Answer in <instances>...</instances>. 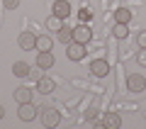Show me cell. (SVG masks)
Segmentation results:
<instances>
[{"label": "cell", "instance_id": "6da1fadb", "mask_svg": "<svg viewBox=\"0 0 146 129\" xmlns=\"http://www.w3.org/2000/svg\"><path fill=\"white\" fill-rule=\"evenodd\" d=\"M90 39H93V29H90V25L80 22V25L73 29V41H78V44H88Z\"/></svg>", "mask_w": 146, "mask_h": 129}, {"label": "cell", "instance_id": "7a4b0ae2", "mask_svg": "<svg viewBox=\"0 0 146 129\" xmlns=\"http://www.w3.org/2000/svg\"><path fill=\"white\" fill-rule=\"evenodd\" d=\"M42 122H44V127H49V129L58 127V122H61V114H58V110H54V107H44V110H42Z\"/></svg>", "mask_w": 146, "mask_h": 129}, {"label": "cell", "instance_id": "3957f363", "mask_svg": "<svg viewBox=\"0 0 146 129\" xmlns=\"http://www.w3.org/2000/svg\"><path fill=\"white\" fill-rule=\"evenodd\" d=\"M127 90H131V93H141V90H146V78L141 76V73H131V76H127Z\"/></svg>", "mask_w": 146, "mask_h": 129}, {"label": "cell", "instance_id": "277c9868", "mask_svg": "<svg viewBox=\"0 0 146 129\" xmlns=\"http://www.w3.org/2000/svg\"><path fill=\"white\" fill-rule=\"evenodd\" d=\"M90 73H93L95 78H105L110 73V63L105 61V59H95V61H90Z\"/></svg>", "mask_w": 146, "mask_h": 129}, {"label": "cell", "instance_id": "5b68a950", "mask_svg": "<svg viewBox=\"0 0 146 129\" xmlns=\"http://www.w3.org/2000/svg\"><path fill=\"white\" fill-rule=\"evenodd\" d=\"M66 56L71 59V61H80V59L85 56V44H78V41H71L66 47Z\"/></svg>", "mask_w": 146, "mask_h": 129}, {"label": "cell", "instance_id": "8992f818", "mask_svg": "<svg viewBox=\"0 0 146 129\" xmlns=\"http://www.w3.org/2000/svg\"><path fill=\"white\" fill-rule=\"evenodd\" d=\"M17 117H20L22 122H32V119L36 117V107H34V102H22L20 110H17Z\"/></svg>", "mask_w": 146, "mask_h": 129}, {"label": "cell", "instance_id": "52a82bcc", "mask_svg": "<svg viewBox=\"0 0 146 129\" xmlns=\"http://www.w3.org/2000/svg\"><path fill=\"white\" fill-rule=\"evenodd\" d=\"M51 12H54V15H58L61 20H66V17L71 15V3H68V0H54Z\"/></svg>", "mask_w": 146, "mask_h": 129}, {"label": "cell", "instance_id": "ba28073f", "mask_svg": "<svg viewBox=\"0 0 146 129\" xmlns=\"http://www.w3.org/2000/svg\"><path fill=\"white\" fill-rule=\"evenodd\" d=\"M54 63H56V59H54L51 51H39V54H36V66L42 68V71H49Z\"/></svg>", "mask_w": 146, "mask_h": 129}, {"label": "cell", "instance_id": "9c48e42d", "mask_svg": "<svg viewBox=\"0 0 146 129\" xmlns=\"http://www.w3.org/2000/svg\"><path fill=\"white\" fill-rule=\"evenodd\" d=\"M17 44H20V49H25V51L36 49V37L32 34V32H22V34L17 37Z\"/></svg>", "mask_w": 146, "mask_h": 129}, {"label": "cell", "instance_id": "30bf717a", "mask_svg": "<svg viewBox=\"0 0 146 129\" xmlns=\"http://www.w3.org/2000/svg\"><path fill=\"white\" fill-rule=\"evenodd\" d=\"M102 127H107V129H119L122 127V117L117 112H107L102 117Z\"/></svg>", "mask_w": 146, "mask_h": 129}, {"label": "cell", "instance_id": "8fae6325", "mask_svg": "<svg viewBox=\"0 0 146 129\" xmlns=\"http://www.w3.org/2000/svg\"><path fill=\"white\" fill-rule=\"evenodd\" d=\"M32 95H34V90H29L27 85H20V88L15 90V102L22 105V102H32Z\"/></svg>", "mask_w": 146, "mask_h": 129}, {"label": "cell", "instance_id": "7c38bea8", "mask_svg": "<svg viewBox=\"0 0 146 129\" xmlns=\"http://www.w3.org/2000/svg\"><path fill=\"white\" fill-rule=\"evenodd\" d=\"M131 17H134V12H131L129 7H124V5L115 10V22H124V25H129Z\"/></svg>", "mask_w": 146, "mask_h": 129}, {"label": "cell", "instance_id": "4fadbf2b", "mask_svg": "<svg viewBox=\"0 0 146 129\" xmlns=\"http://www.w3.org/2000/svg\"><path fill=\"white\" fill-rule=\"evenodd\" d=\"M12 73H15L17 78H25V76H29V73H32V68H29V63H27V61H15V63H12Z\"/></svg>", "mask_w": 146, "mask_h": 129}, {"label": "cell", "instance_id": "5bb4252c", "mask_svg": "<svg viewBox=\"0 0 146 129\" xmlns=\"http://www.w3.org/2000/svg\"><path fill=\"white\" fill-rule=\"evenodd\" d=\"M54 88H56V85H54V80H51V78H46V76H42V78H39V83H36V90H39V93H44V95L54 93Z\"/></svg>", "mask_w": 146, "mask_h": 129}, {"label": "cell", "instance_id": "9a60e30c", "mask_svg": "<svg viewBox=\"0 0 146 129\" xmlns=\"http://www.w3.org/2000/svg\"><path fill=\"white\" fill-rule=\"evenodd\" d=\"M112 37H115V39H127V37H129V25H124V22H117L115 27H112Z\"/></svg>", "mask_w": 146, "mask_h": 129}, {"label": "cell", "instance_id": "2e32d148", "mask_svg": "<svg viewBox=\"0 0 146 129\" xmlns=\"http://www.w3.org/2000/svg\"><path fill=\"white\" fill-rule=\"evenodd\" d=\"M51 47H54V39L49 34L36 37V51H51Z\"/></svg>", "mask_w": 146, "mask_h": 129}, {"label": "cell", "instance_id": "e0dca14e", "mask_svg": "<svg viewBox=\"0 0 146 129\" xmlns=\"http://www.w3.org/2000/svg\"><path fill=\"white\" fill-rule=\"evenodd\" d=\"M61 27H63V20H61L58 15H54V12H51V15L46 17V29H49V32H58Z\"/></svg>", "mask_w": 146, "mask_h": 129}, {"label": "cell", "instance_id": "ac0fdd59", "mask_svg": "<svg viewBox=\"0 0 146 129\" xmlns=\"http://www.w3.org/2000/svg\"><path fill=\"white\" fill-rule=\"evenodd\" d=\"M56 39L61 41V44H66V47H68V44L73 41V29H68V27H61V29L56 32Z\"/></svg>", "mask_w": 146, "mask_h": 129}, {"label": "cell", "instance_id": "d6986e66", "mask_svg": "<svg viewBox=\"0 0 146 129\" xmlns=\"http://www.w3.org/2000/svg\"><path fill=\"white\" fill-rule=\"evenodd\" d=\"M78 20L88 25V22L93 20V10H90V7H80V10H78Z\"/></svg>", "mask_w": 146, "mask_h": 129}, {"label": "cell", "instance_id": "ffe728a7", "mask_svg": "<svg viewBox=\"0 0 146 129\" xmlns=\"http://www.w3.org/2000/svg\"><path fill=\"white\" fill-rule=\"evenodd\" d=\"M3 5H5V10H15V7H20V0H3Z\"/></svg>", "mask_w": 146, "mask_h": 129}, {"label": "cell", "instance_id": "44dd1931", "mask_svg": "<svg viewBox=\"0 0 146 129\" xmlns=\"http://www.w3.org/2000/svg\"><path fill=\"white\" fill-rule=\"evenodd\" d=\"M136 61H139V66H146V49H141V51L136 54Z\"/></svg>", "mask_w": 146, "mask_h": 129}, {"label": "cell", "instance_id": "7402d4cb", "mask_svg": "<svg viewBox=\"0 0 146 129\" xmlns=\"http://www.w3.org/2000/svg\"><path fill=\"white\" fill-rule=\"evenodd\" d=\"M136 41H139V47H141V49H146V29H144V32H139Z\"/></svg>", "mask_w": 146, "mask_h": 129}, {"label": "cell", "instance_id": "603a6c76", "mask_svg": "<svg viewBox=\"0 0 146 129\" xmlns=\"http://www.w3.org/2000/svg\"><path fill=\"white\" fill-rule=\"evenodd\" d=\"M85 117H88V119H95V117H98V110H95V107H90L88 112H85Z\"/></svg>", "mask_w": 146, "mask_h": 129}, {"label": "cell", "instance_id": "cb8c5ba5", "mask_svg": "<svg viewBox=\"0 0 146 129\" xmlns=\"http://www.w3.org/2000/svg\"><path fill=\"white\" fill-rule=\"evenodd\" d=\"M5 117V107H3V105H0V119Z\"/></svg>", "mask_w": 146, "mask_h": 129}]
</instances>
